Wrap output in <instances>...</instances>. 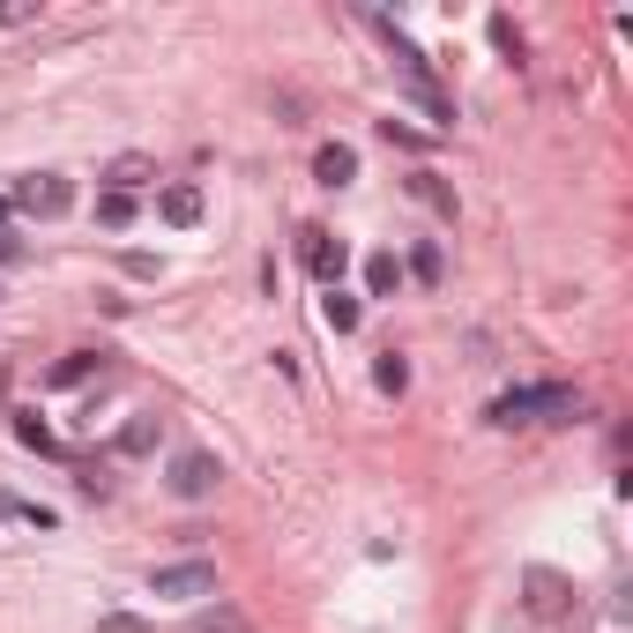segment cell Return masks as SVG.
Returning <instances> with one entry per match:
<instances>
[{"label":"cell","mask_w":633,"mask_h":633,"mask_svg":"<svg viewBox=\"0 0 633 633\" xmlns=\"http://www.w3.org/2000/svg\"><path fill=\"white\" fill-rule=\"evenodd\" d=\"M485 418L500 425V432H514V425H574V418H582V395H574L566 380H545V387H506Z\"/></svg>","instance_id":"6da1fadb"},{"label":"cell","mask_w":633,"mask_h":633,"mask_svg":"<svg viewBox=\"0 0 633 633\" xmlns=\"http://www.w3.org/2000/svg\"><path fill=\"white\" fill-rule=\"evenodd\" d=\"M8 210H23V216H38V224H52V216L75 210V187H68L60 171H23V179L8 187Z\"/></svg>","instance_id":"7a4b0ae2"},{"label":"cell","mask_w":633,"mask_h":633,"mask_svg":"<svg viewBox=\"0 0 633 633\" xmlns=\"http://www.w3.org/2000/svg\"><path fill=\"white\" fill-rule=\"evenodd\" d=\"M179 500H210L216 485H224V463H216L210 447H187V455H171V477H165Z\"/></svg>","instance_id":"3957f363"},{"label":"cell","mask_w":633,"mask_h":633,"mask_svg":"<svg viewBox=\"0 0 633 633\" xmlns=\"http://www.w3.org/2000/svg\"><path fill=\"white\" fill-rule=\"evenodd\" d=\"M150 596H216V566L210 559H171L150 574Z\"/></svg>","instance_id":"277c9868"},{"label":"cell","mask_w":633,"mask_h":633,"mask_svg":"<svg viewBox=\"0 0 633 633\" xmlns=\"http://www.w3.org/2000/svg\"><path fill=\"white\" fill-rule=\"evenodd\" d=\"M298 253H306V268H313V276H321V284H329V291H336L343 261H350V253H343V239H329V231H321V224H306V231H298Z\"/></svg>","instance_id":"5b68a950"},{"label":"cell","mask_w":633,"mask_h":633,"mask_svg":"<svg viewBox=\"0 0 633 633\" xmlns=\"http://www.w3.org/2000/svg\"><path fill=\"white\" fill-rule=\"evenodd\" d=\"M157 216H165L171 231H194V224H202V187H187V179L165 187V194H157Z\"/></svg>","instance_id":"8992f818"},{"label":"cell","mask_w":633,"mask_h":633,"mask_svg":"<svg viewBox=\"0 0 633 633\" xmlns=\"http://www.w3.org/2000/svg\"><path fill=\"white\" fill-rule=\"evenodd\" d=\"M522 589H529V611H537V619H559V611H566V582H559L551 566H529Z\"/></svg>","instance_id":"52a82bcc"},{"label":"cell","mask_w":633,"mask_h":633,"mask_svg":"<svg viewBox=\"0 0 633 633\" xmlns=\"http://www.w3.org/2000/svg\"><path fill=\"white\" fill-rule=\"evenodd\" d=\"M157 440H165V418H157V410H134L112 447H120V455H157Z\"/></svg>","instance_id":"ba28073f"},{"label":"cell","mask_w":633,"mask_h":633,"mask_svg":"<svg viewBox=\"0 0 633 633\" xmlns=\"http://www.w3.org/2000/svg\"><path fill=\"white\" fill-rule=\"evenodd\" d=\"M313 179H321V187H350V179H358V150H350V142H321Z\"/></svg>","instance_id":"9c48e42d"},{"label":"cell","mask_w":633,"mask_h":633,"mask_svg":"<svg viewBox=\"0 0 633 633\" xmlns=\"http://www.w3.org/2000/svg\"><path fill=\"white\" fill-rule=\"evenodd\" d=\"M150 179H157V165H150V157H134V150L105 165V187H112V194H134V187H150Z\"/></svg>","instance_id":"30bf717a"},{"label":"cell","mask_w":633,"mask_h":633,"mask_svg":"<svg viewBox=\"0 0 633 633\" xmlns=\"http://www.w3.org/2000/svg\"><path fill=\"white\" fill-rule=\"evenodd\" d=\"M89 373L105 380V350H68V358L52 366V387H83Z\"/></svg>","instance_id":"8fae6325"},{"label":"cell","mask_w":633,"mask_h":633,"mask_svg":"<svg viewBox=\"0 0 633 633\" xmlns=\"http://www.w3.org/2000/svg\"><path fill=\"white\" fill-rule=\"evenodd\" d=\"M410 194H418L425 210L455 216V187H447V179H440V171H432V165H425V171H410Z\"/></svg>","instance_id":"7c38bea8"},{"label":"cell","mask_w":633,"mask_h":633,"mask_svg":"<svg viewBox=\"0 0 633 633\" xmlns=\"http://www.w3.org/2000/svg\"><path fill=\"white\" fill-rule=\"evenodd\" d=\"M395 284H403V261H395V253H373V261H366V291L387 298Z\"/></svg>","instance_id":"4fadbf2b"},{"label":"cell","mask_w":633,"mask_h":633,"mask_svg":"<svg viewBox=\"0 0 633 633\" xmlns=\"http://www.w3.org/2000/svg\"><path fill=\"white\" fill-rule=\"evenodd\" d=\"M373 380L387 387V395H403V387H410V358H403V350H380V358H373Z\"/></svg>","instance_id":"5bb4252c"},{"label":"cell","mask_w":633,"mask_h":633,"mask_svg":"<svg viewBox=\"0 0 633 633\" xmlns=\"http://www.w3.org/2000/svg\"><path fill=\"white\" fill-rule=\"evenodd\" d=\"M321 321H329L336 336H350V329H358V298H350V291H329V298H321Z\"/></svg>","instance_id":"9a60e30c"},{"label":"cell","mask_w":633,"mask_h":633,"mask_svg":"<svg viewBox=\"0 0 633 633\" xmlns=\"http://www.w3.org/2000/svg\"><path fill=\"white\" fill-rule=\"evenodd\" d=\"M97 224H112V231L134 224V194H112V187H105V194H97Z\"/></svg>","instance_id":"2e32d148"},{"label":"cell","mask_w":633,"mask_h":633,"mask_svg":"<svg viewBox=\"0 0 633 633\" xmlns=\"http://www.w3.org/2000/svg\"><path fill=\"white\" fill-rule=\"evenodd\" d=\"M187 633H247V619H239L231 604H216V611H202V619H194Z\"/></svg>","instance_id":"e0dca14e"},{"label":"cell","mask_w":633,"mask_h":633,"mask_svg":"<svg viewBox=\"0 0 633 633\" xmlns=\"http://www.w3.org/2000/svg\"><path fill=\"white\" fill-rule=\"evenodd\" d=\"M15 440H23V447H38V455H52V432L38 425V410H15Z\"/></svg>","instance_id":"ac0fdd59"},{"label":"cell","mask_w":633,"mask_h":633,"mask_svg":"<svg viewBox=\"0 0 633 633\" xmlns=\"http://www.w3.org/2000/svg\"><path fill=\"white\" fill-rule=\"evenodd\" d=\"M440 268H447V261H440V247H432V239H425V247L410 253V276H418V284H440Z\"/></svg>","instance_id":"d6986e66"},{"label":"cell","mask_w":633,"mask_h":633,"mask_svg":"<svg viewBox=\"0 0 633 633\" xmlns=\"http://www.w3.org/2000/svg\"><path fill=\"white\" fill-rule=\"evenodd\" d=\"M492 45H500V52H514V60H522V31H514V23H506V15H492Z\"/></svg>","instance_id":"ffe728a7"},{"label":"cell","mask_w":633,"mask_h":633,"mask_svg":"<svg viewBox=\"0 0 633 633\" xmlns=\"http://www.w3.org/2000/svg\"><path fill=\"white\" fill-rule=\"evenodd\" d=\"M97 633H150V626H142L134 611H105V619H97Z\"/></svg>","instance_id":"44dd1931"},{"label":"cell","mask_w":633,"mask_h":633,"mask_svg":"<svg viewBox=\"0 0 633 633\" xmlns=\"http://www.w3.org/2000/svg\"><path fill=\"white\" fill-rule=\"evenodd\" d=\"M380 134H387V142H403V150H425V134H418V127H403V120H380Z\"/></svg>","instance_id":"7402d4cb"},{"label":"cell","mask_w":633,"mask_h":633,"mask_svg":"<svg viewBox=\"0 0 633 633\" xmlns=\"http://www.w3.org/2000/svg\"><path fill=\"white\" fill-rule=\"evenodd\" d=\"M0 23H38V8L31 0H0Z\"/></svg>","instance_id":"603a6c76"},{"label":"cell","mask_w":633,"mask_h":633,"mask_svg":"<svg viewBox=\"0 0 633 633\" xmlns=\"http://www.w3.org/2000/svg\"><path fill=\"white\" fill-rule=\"evenodd\" d=\"M8 261H23V239H15V231H0V268H8Z\"/></svg>","instance_id":"cb8c5ba5"},{"label":"cell","mask_w":633,"mask_h":633,"mask_svg":"<svg viewBox=\"0 0 633 633\" xmlns=\"http://www.w3.org/2000/svg\"><path fill=\"white\" fill-rule=\"evenodd\" d=\"M0 231H8V194H0Z\"/></svg>","instance_id":"d4e9b609"}]
</instances>
